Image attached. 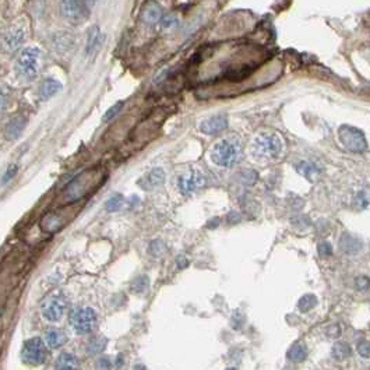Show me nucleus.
Instances as JSON below:
<instances>
[{
	"instance_id": "58836bf2",
	"label": "nucleus",
	"mask_w": 370,
	"mask_h": 370,
	"mask_svg": "<svg viewBox=\"0 0 370 370\" xmlns=\"http://www.w3.org/2000/svg\"><path fill=\"white\" fill-rule=\"evenodd\" d=\"M292 224L296 226V228H307L310 225V219L307 217H298L295 219H292Z\"/></svg>"
},
{
	"instance_id": "2eb2a0df",
	"label": "nucleus",
	"mask_w": 370,
	"mask_h": 370,
	"mask_svg": "<svg viewBox=\"0 0 370 370\" xmlns=\"http://www.w3.org/2000/svg\"><path fill=\"white\" fill-rule=\"evenodd\" d=\"M27 126V118L25 116H14L11 121L8 122L6 129H4V134L7 140H16L17 137L21 134V131L25 129Z\"/></svg>"
},
{
	"instance_id": "f704fd0d",
	"label": "nucleus",
	"mask_w": 370,
	"mask_h": 370,
	"mask_svg": "<svg viewBox=\"0 0 370 370\" xmlns=\"http://www.w3.org/2000/svg\"><path fill=\"white\" fill-rule=\"evenodd\" d=\"M122 108H123V102H118V104L113 105L112 108H111V109H109L108 112L105 113L104 121L108 122V121H111V119H113V118H115V116H116V115L119 113V111H121Z\"/></svg>"
},
{
	"instance_id": "79ce46f5",
	"label": "nucleus",
	"mask_w": 370,
	"mask_h": 370,
	"mask_svg": "<svg viewBox=\"0 0 370 370\" xmlns=\"http://www.w3.org/2000/svg\"><path fill=\"white\" fill-rule=\"evenodd\" d=\"M176 266L179 270H183L186 267L189 266V260L185 257V256H177L176 257Z\"/></svg>"
},
{
	"instance_id": "de8ad7c7",
	"label": "nucleus",
	"mask_w": 370,
	"mask_h": 370,
	"mask_svg": "<svg viewBox=\"0 0 370 370\" xmlns=\"http://www.w3.org/2000/svg\"><path fill=\"white\" fill-rule=\"evenodd\" d=\"M226 370H236L235 368H229V369H226Z\"/></svg>"
},
{
	"instance_id": "412c9836",
	"label": "nucleus",
	"mask_w": 370,
	"mask_h": 370,
	"mask_svg": "<svg viewBox=\"0 0 370 370\" xmlns=\"http://www.w3.org/2000/svg\"><path fill=\"white\" fill-rule=\"evenodd\" d=\"M351 346L349 344H346L344 341H338L332 345V349H331V356L335 359V361H345L351 356Z\"/></svg>"
},
{
	"instance_id": "cd10ccee",
	"label": "nucleus",
	"mask_w": 370,
	"mask_h": 370,
	"mask_svg": "<svg viewBox=\"0 0 370 370\" xmlns=\"http://www.w3.org/2000/svg\"><path fill=\"white\" fill-rule=\"evenodd\" d=\"M296 170L302 176L307 177V179H312V176L317 173V168L312 162H300L296 165Z\"/></svg>"
},
{
	"instance_id": "5701e85b",
	"label": "nucleus",
	"mask_w": 370,
	"mask_h": 370,
	"mask_svg": "<svg viewBox=\"0 0 370 370\" xmlns=\"http://www.w3.org/2000/svg\"><path fill=\"white\" fill-rule=\"evenodd\" d=\"M99 42H101V34H99V28L98 27H92L89 30L88 37H87V55H91L94 53L95 50L99 46Z\"/></svg>"
},
{
	"instance_id": "49530a36",
	"label": "nucleus",
	"mask_w": 370,
	"mask_h": 370,
	"mask_svg": "<svg viewBox=\"0 0 370 370\" xmlns=\"http://www.w3.org/2000/svg\"><path fill=\"white\" fill-rule=\"evenodd\" d=\"M131 370H147V368H145L144 365H141V363H137V365L133 366V369Z\"/></svg>"
},
{
	"instance_id": "f8f14e48",
	"label": "nucleus",
	"mask_w": 370,
	"mask_h": 370,
	"mask_svg": "<svg viewBox=\"0 0 370 370\" xmlns=\"http://www.w3.org/2000/svg\"><path fill=\"white\" fill-rule=\"evenodd\" d=\"M165 180V173L161 168L153 169L151 172H148L140 182L138 185L141 186L144 190H153L155 187L161 186Z\"/></svg>"
},
{
	"instance_id": "c9c22d12",
	"label": "nucleus",
	"mask_w": 370,
	"mask_h": 370,
	"mask_svg": "<svg viewBox=\"0 0 370 370\" xmlns=\"http://www.w3.org/2000/svg\"><path fill=\"white\" fill-rule=\"evenodd\" d=\"M242 180H243V183H246V185H253V183L257 180V173L253 172V170H245V172L242 173Z\"/></svg>"
},
{
	"instance_id": "f257e3e1",
	"label": "nucleus",
	"mask_w": 370,
	"mask_h": 370,
	"mask_svg": "<svg viewBox=\"0 0 370 370\" xmlns=\"http://www.w3.org/2000/svg\"><path fill=\"white\" fill-rule=\"evenodd\" d=\"M242 145L235 138H224L211 150V160L221 168H231L241 161Z\"/></svg>"
},
{
	"instance_id": "423d86ee",
	"label": "nucleus",
	"mask_w": 370,
	"mask_h": 370,
	"mask_svg": "<svg viewBox=\"0 0 370 370\" xmlns=\"http://www.w3.org/2000/svg\"><path fill=\"white\" fill-rule=\"evenodd\" d=\"M66 306H67V302H66L65 296L59 292H56V293L53 292V293L48 295L41 303L42 317L45 320H48L49 323L60 322L65 316Z\"/></svg>"
},
{
	"instance_id": "9b49d317",
	"label": "nucleus",
	"mask_w": 370,
	"mask_h": 370,
	"mask_svg": "<svg viewBox=\"0 0 370 370\" xmlns=\"http://www.w3.org/2000/svg\"><path fill=\"white\" fill-rule=\"evenodd\" d=\"M226 126H228V119L225 115H215L203 122L200 124V130L204 134H215L225 130Z\"/></svg>"
},
{
	"instance_id": "dca6fc26",
	"label": "nucleus",
	"mask_w": 370,
	"mask_h": 370,
	"mask_svg": "<svg viewBox=\"0 0 370 370\" xmlns=\"http://www.w3.org/2000/svg\"><path fill=\"white\" fill-rule=\"evenodd\" d=\"M141 17L147 24H157L162 18V7L157 1H150L143 8Z\"/></svg>"
},
{
	"instance_id": "c85d7f7f",
	"label": "nucleus",
	"mask_w": 370,
	"mask_h": 370,
	"mask_svg": "<svg viewBox=\"0 0 370 370\" xmlns=\"http://www.w3.org/2000/svg\"><path fill=\"white\" fill-rule=\"evenodd\" d=\"M148 285H150V280H148V277L147 275H138L136 277L133 282H131V289L137 292V293H143L144 290H147L148 288Z\"/></svg>"
},
{
	"instance_id": "4c0bfd02",
	"label": "nucleus",
	"mask_w": 370,
	"mask_h": 370,
	"mask_svg": "<svg viewBox=\"0 0 370 370\" xmlns=\"http://www.w3.org/2000/svg\"><path fill=\"white\" fill-rule=\"evenodd\" d=\"M17 170H18V166H17V165H11V166H8L7 170H6V173L3 175L1 183H7L8 180H11L13 176L17 173Z\"/></svg>"
},
{
	"instance_id": "4468645a",
	"label": "nucleus",
	"mask_w": 370,
	"mask_h": 370,
	"mask_svg": "<svg viewBox=\"0 0 370 370\" xmlns=\"http://www.w3.org/2000/svg\"><path fill=\"white\" fill-rule=\"evenodd\" d=\"M66 342H67V334L62 329L53 327V329L46 331V334H45V344L50 349H57V348L65 345Z\"/></svg>"
},
{
	"instance_id": "c756f323",
	"label": "nucleus",
	"mask_w": 370,
	"mask_h": 370,
	"mask_svg": "<svg viewBox=\"0 0 370 370\" xmlns=\"http://www.w3.org/2000/svg\"><path fill=\"white\" fill-rule=\"evenodd\" d=\"M166 251V246H165V243L162 241H154L150 243V246H148V253L153 256V257H160L162 256L164 253Z\"/></svg>"
},
{
	"instance_id": "a878e982",
	"label": "nucleus",
	"mask_w": 370,
	"mask_h": 370,
	"mask_svg": "<svg viewBox=\"0 0 370 370\" xmlns=\"http://www.w3.org/2000/svg\"><path fill=\"white\" fill-rule=\"evenodd\" d=\"M123 203H124V199H123V196L119 193L113 194L111 196L106 203H105V208L106 211H109V212H115V211H119L122 208V206H123Z\"/></svg>"
},
{
	"instance_id": "f3484780",
	"label": "nucleus",
	"mask_w": 370,
	"mask_h": 370,
	"mask_svg": "<svg viewBox=\"0 0 370 370\" xmlns=\"http://www.w3.org/2000/svg\"><path fill=\"white\" fill-rule=\"evenodd\" d=\"M55 370H79V359L70 352H62L56 358Z\"/></svg>"
},
{
	"instance_id": "ea45409f",
	"label": "nucleus",
	"mask_w": 370,
	"mask_h": 370,
	"mask_svg": "<svg viewBox=\"0 0 370 370\" xmlns=\"http://www.w3.org/2000/svg\"><path fill=\"white\" fill-rule=\"evenodd\" d=\"M326 334L330 338L339 337V334H341V327H339V324H332V326H330V327L327 329V331H326Z\"/></svg>"
},
{
	"instance_id": "473e14b6",
	"label": "nucleus",
	"mask_w": 370,
	"mask_h": 370,
	"mask_svg": "<svg viewBox=\"0 0 370 370\" xmlns=\"http://www.w3.org/2000/svg\"><path fill=\"white\" fill-rule=\"evenodd\" d=\"M370 287V278H368L366 275H361L355 278V288L358 290H366L369 289Z\"/></svg>"
},
{
	"instance_id": "bb28decb",
	"label": "nucleus",
	"mask_w": 370,
	"mask_h": 370,
	"mask_svg": "<svg viewBox=\"0 0 370 370\" xmlns=\"http://www.w3.org/2000/svg\"><path fill=\"white\" fill-rule=\"evenodd\" d=\"M55 46L60 52H67L73 46V37L69 34H60L55 40Z\"/></svg>"
},
{
	"instance_id": "ddd939ff",
	"label": "nucleus",
	"mask_w": 370,
	"mask_h": 370,
	"mask_svg": "<svg viewBox=\"0 0 370 370\" xmlns=\"http://www.w3.org/2000/svg\"><path fill=\"white\" fill-rule=\"evenodd\" d=\"M339 249L341 251H344L345 254H349V256H354V254H358L363 247V243L358 238H355L352 235L349 234H344L339 239Z\"/></svg>"
},
{
	"instance_id": "a18cd8bd",
	"label": "nucleus",
	"mask_w": 370,
	"mask_h": 370,
	"mask_svg": "<svg viewBox=\"0 0 370 370\" xmlns=\"http://www.w3.org/2000/svg\"><path fill=\"white\" fill-rule=\"evenodd\" d=\"M123 356L122 355H118V358H116V363H115V366H116V369H119L121 366H123Z\"/></svg>"
},
{
	"instance_id": "6e6552de",
	"label": "nucleus",
	"mask_w": 370,
	"mask_h": 370,
	"mask_svg": "<svg viewBox=\"0 0 370 370\" xmlns=\"http://www.w3.org/2000/svg\"><path fill=\"white\" fill-rule=\"evenodd\" d=\"M204 185H206V176L197 169L187 170L186 173L180 175L177 179V187H179L180 193L185 194V196L197 192Z\"/></svg>"
},
{
	"instance_id": "20e7f679",
	"label": "nucleus",
	"mask_w": 370,
	"mask_h": 370,
	"mask_svg": "<svg viewBox=\"0 0 370 370\" xmlns=\"http://www.w3.org/2000/svg\"><path fill=\"white\" fill-rule=\"evenodd\" d=\"M41 50L38 48H25L16 60V72L20 77L31 80L40 72Z\"/></svg>"
},
{
	"instance_id": "6ab92c4d",
	"label": "nucleus",
	"mask_w": 370,
	"mask_h": 370,
	"mask_svg": "<svg viewBox=\"0 0 370 370\" xmlns=\"http://www.w3.org/2000/svg\"><path fill=\"white\" fill-rule=\"evenodd\" d=\"M23 41H24V33L20 28H11V30H8L7 33L4 34V38H3L4 46L10 49V50L18 48Z\"/></svg>"
},
{
	"instance_id": "1a4fd4ad",
	"label": "nucleus",
	"mask_w": 370,
	"mask_h": 370,
	"mask_svg": "<svg viewBox=\"0 0 370 370\" xmlns=\"http://www.w3.org/2000/svg\"><path fill=\"white\" fill-rule=\"evenodd\" d=\"M60 13L67 20L77 23L85 16V4L82 0H60Z\"/></svg>"
},
{
	"instance_id": "e433bc0d",
	"label": "nucleus",
	"mask_w": 370,
	"mask_h": 370,
	"mask_svg": "<svg viewBox=\"0 0 370 370\" xmlns=\"http://www.w3.org/2000/svg\"><path fill=\"white\" fill-rule=\"evenodd\" d=\"M97 369L98 370H111L112 369V362L109 358H99L97 361Z\"/></svg>"
},
{
	"instance_id": "aec40b11",
	"label": "nucleus",
	"mask_w": 370,
	"mask_h": 370,
	"mask_svg": "<svg viewBox=\"0 0 370 370\" xmlns=\"http://www.w3.org/2000/svg\"><path fill=\"white\" fill-rule=\"evenodd\" d=\"M288 359L292 361V362L295 363H300L303 362L306 359V356H307V349H306L305 344H302V342H295L293 345L290 346L289 349H288Z\"/></svg>"
},
{
	"instance_id": "9d476101",
	"label": "nucleus",
	"mask_w": 370,
	"mask_h": 370,
	"mask_svg": "<svg viewBox=\"0 0 370 370\" xmlns=\"http://www.w3.org/2000/svg\"><path fill=\"white\" fill-rule=\"evenodd\" d=\"M92 177H94L92 172H84L79 177H76L67 187V193H66L67 197L72 199V200H76V199H80L81 196H84L87 193V189L89 187V185H91Z\"/></svg>"
},
{
	"instance_id": "7c9ffc66",
	"label": "nucleus",
	"mask_w": 370,
	"mask_h": 370,
	"mask_svg": "<svg viewBox=\"0 0 370 370\" xmlns=\"http://www.w3.org/2000/svg\"><path fill=\"white\" fill-rule=\"evenodd\" d=\"M177 23H179V20L173 14H168V16L161 18V25L164 30H173L177 25Z\"/></svg>"
},
{
	"instance_id": "72a5a7b5",
	"label": "nucleus",
	"mask_w": 370,
	"mask_h": 370,
	"mask_svg": "<svg viewBox=\"0 0 370 370\" xmlns=\"http://www.w3.org/2000/svg\"><path fill=\"white\" fill-rule=\"evenodd\" d=\"M358 354L362 358H370V342L369 341H361L358 344Z\"/></svg>"
},
{
	"instance_id": "c03bdc74",
	"label": "nucleus",
	"mask_w": 370,
	"mask_h": 370,
	"mask_svg": "<svg viewBox=\"0 0 370 370\" xmlns=\"http://www.w3.org/2000/svg\"><path fill=\"white\" fill-rule=\"evenodd\" d=\"M219 225V218H212L211 221H208L207 222V228H217V226Z\"/></svg>"
},
{
	"instance_id": "0eeeda50",
	"label": "nucleus",
	"mask_w": 370,
	"mask_h": 370,
	"mask_svg": "<svg viewBox=\"0 0 370 370\" xmlns=\"http://www.w3.org/2000/svg\"><path fill=\"white\" fill-rule=\"evenodd\" d=\"M338 136H339L341 143L349 151L362 153V151L366 150V147H368L365 134H363L361 130L356 129V127H352V126H342L339 129Z\"/></svg>"
},
{
	"instance_id": "4be33fe9",
	"label": "nucleus",
	"mask_w": 370,
	"mask_h": 370,
	"mask_svg": "<svg viewBox=\"0 0 370 370\" xmlns=\"http://www.w3.org/2000/svg\"><path fill=\"white\" fill-rule=\"evenodd\" d=\"M108 339L105 337H92L89 338V341L87 342V354L89 355H98L101 354L106 348Z\"/></svg>"
},
{
	"instance_id": "393cba45",
	"label": "nucleus",
	"mask_w": 370,
	"mask_h": 370,
	"mask_svg": "<svg viewBox=\"0 0 370 370\" xmlns=\"http://www.w3.org/2000/svg\"><path fill=\"white\" fill-rule=\"evenodd\" d=\"M316 305H317V298L314 296L313 293H306V295H303L302 298L299 299L298 302L299 310H300L302 313L310 312L313 307H316Z\"/></svg>"
},
{
	"instance_id": "2f4dec72",
	"label": "nucleus",
	"mask_w": 370,
	"mask_h": 370,
	"mask_svg": "<svg viewBox=\"0 0 370 370\" xmlns=\"http://www.w3.org/2000/svg\"><path fill=\"white\" fill-rule=\"evenodd\" d=\"M317 253H319V256L323 258L330 257L331 254H332V247H331V245L329 242H322V243H319V246H317Z\"/></svg>"
},
{
	"instance_id": "b1692460",
	"label": "nucleus",
	"mask_w": 370,
	"mask_h": 370,
	"mask_svg": "<svg viewBox=\"0 0 370 370\" xmlns=\"http://www.w3.org/2000/svg\"><path fill=\"white\" fill-rule=\"evenodd\" d=\"M62 226V218L57 214H48L46 217L42 219V229L46 232H53L57 231Z\"/></svg>"
},
{
	"instance_id": "39448f33",
	"label": "nucleus",
	"mask_w": 370,
	"mask_h": 370,
	"mask_svg": "<svg viewBox=\"0 0 370 370\" xmlns=\"http://www.w3.org/2000/svg\"><path fill=\"white\" fill-rule=\"evenodd\" d=\"M282 151V140L274 133H263L253 141V154L257 158L270 160L278 157Z\"/></svg>"
},
{
	"instance_id": "37998d69",
	"label": "nucleus",
	"mask_w": 370,
	"mask_h": 370,
	"mask_svg": "<svg viewBox=\"0 0 370 370\" xmlns=\"http://www.w3.org/2000/svg\"><path fill=\"white\" fill-rule=\"evenodd\" d=\"M238 221H241L239 214H236V212H231V214L228 215V222H229V224H236Z\"/></svg>"
},
{
	"instance_id": "a19ab883",
	"label": "nucleus",
	"mask_w": 370,
	"mask_h": 370,
	"mask_svg": "<svg viewBox=\"0 0 370 370\" xmlns=\"http://www.w3.org/2000/svg\"><path fill=\"white\" fill-rule=\"evenodd\" d=\"M7 102H8L7 91L3 88V87H0V112H3V111H4V108H6Z\"/></svg>"
},
{
	"instance_id": "a211bd4d",
	"label": "nucleus",
	"mask_w": 370,
	"mask_h": 370,
	"mask_svg": "<svg viewBox=\"0 0 370 370\" xmlns=\"http://www.w3.org/2000/svg\"><path fill=\"white\" fill-rule=\"evenodd\" d=\"M62 89V84L55 79H46L41 84L40 88V97L43 101H48L49 98H52L53 95H56L57 92Z\"/></svg>"
},
{
	"instance_id": "f03ea898",
	"label": "nucleus",
	"mask_w": 370,
	"mask_h": 370,
	"mask_svg": "<svg viewBox=\"0 0 370 370\" xmlns=\"http://www.w3.org/2000/svg\"><path fill=\"white\" fill-rule=\"evenodd\" d=\"M69 322L76 334L88 335L97 329L98 314L92 307H88V306L74 307L70 312Z\"/></svg>"
},
{
	"instance_id": "7ed1b4c3",
	"label": "nucleus",
	"mask_w": 370,
	"mask_h": 370,
	"mask_svg": "<svg viewBox=\"0 0 370 370\" xmlns=\"http://www.w3.org/2000/svg\"><path fill=\"white\" fill-rule=\"evenodd\" d=\"M20 355H21V361L25 365L33 366V368L41 366L42 363L46 361V356H48L46 344L40 337L28 338L21 346Z\"/></svg>"
}]
</instances>
